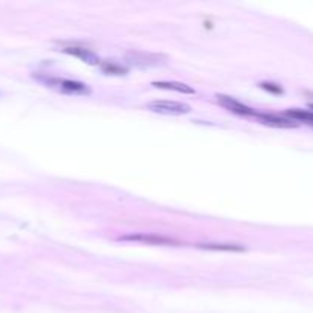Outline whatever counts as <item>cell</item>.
I'll list each match as a JSON object with an SVG mask.
<instances>
[{
  "instance_id": "6da1fadb",
  "label": "cell",
  "mask_w": 313,
  "mask_h": 313,
  "mask_svg": "<svg viewBox=\"0 0 313 313\" xmlns=\"http://www.w3.org/2000/svg\"><path fill=\"white\" fill-rule=\"evenodd\" d=\"M40 80L51 89L66 93V95H89L90 89L80 81L68 80V78H58V77H40Z\"/></svg>"
},
{
  "instance_id": "7a4b0ae2",
  "label": "cell",
  "mask_w": 313,
  "mask_h": 313,
  "mask_svg": "<svg viewBox=\"0 0 313 313\" xmlns=\"http://www.w3.org/2000/svg\"><path fill=\"white\" fill-rule=\"evenodd\" d=\"M147 109L154 112V113H161V115H170V116H177V115H186L191 112V107L185 104V103H179V101H165V100H156V101H150L147 104Z\"/></svg>"
},
{
  "instance_id": "3957f363",
  "label": "cell",
  "mask_w": 313,
  "mask_h": 313,
  "mask_svg": "<svg viewBox=\"0 0 313 313\" xmlns=\"http://www.w3.org/2000/svg\"><path fill=\"white\" fill-rule=\"evenodd\" d=\"M164 57L159 54H150V52H141V51H130L125 54V61L132 66L147 69L153 66H159L164 63Z\"/></svg>"
},
{
  "instance_id": "277c9868",
  "label": "cell",
  "mask_w": 313,
  "mask_h": 313,
  "mask_svg": "<svg viewBox=\"0 0 313 313\" xmlns=\"http://www.w3.org/2000/svg\"><path fill=\"white\" fill-rule=\"evenodd\" d=\"M261 124L269 125L275 129H295L298 127V122L290 119L286 115H276V113H266V112H257L255 116Z\"/></svg>"
},
{
  "instance_id": "5b68a950",
  "label": "cell",
  "mask_w": 313,
  "mask_h": 313,
  "mask_svg": "<svg viewBox=\"0 0 313 313\" xmlns=\"http://www.w3.org/2000/svg\"><path fill=\"white\" fill-rule=\"evenodd\" d=\"M122 241H136V243H145V244H158V246H174L179 244L174 238L164 237V235H156V234H129L119 237Z\"/></svg>"
},
{
  "instance_id": "8992f818",
  "label": "cell",
  "mask_w": 313,
  "mask_h": 313,
  "mask_svg": "<svg viewBox=\"0 0 313 313\" xmlns=\"http://www.w3.org/2000/svg\"><path fill=\"white\" fill-rule=\"evenodd\" d=\"M217 103L220 104L223 109H226L231 113H235L238 116H255V110L250 109L249 106L243 104L241 101L232 98V97H226V95H218L217 97Z\"/></svg>"
},
{
  "instance_id": "52a82bcc",
  "label": "cell",
  "mask_w": 313,
  "mask_h": 313,
  "mask_svg": "<svg viewBox=\"0 0 313 313\" xmlns=\"http://www.w3.org/2000/svg\"><path fill=\"white\" fill-rule=\"evenodd\" d=\"M58 51L69 54V55H74V57H78L84 63H89V65H101L98 55L95 52H92L90 49H87V48H83V46H74V45L72 46H61Z\"/></svg>"
},
{
  "instance_id": "ba28073f",
  "label": "cell",
  "mask_w": 313,
  "mask_h": 313,
  "mask_svg": "<svg viewBox=\"0 0 313 313\" xmlns=\"http://www.w3.org/2000/svg\"><path fill=\"white\" fill-rule=\"evenodd\" d=\"M151 86L158 87V89H164V90H173L177 93H186V95H193L196 93V90L190 86H186L183 83H177V81H154Z\"/></svg>"
},
{
  "instance_id": "9c48e42d",
  "label": "cell",
  "mask_w": 313,
  "mask_h": 313,
  "mask_svg": "<svg viewBox=\"0 0 313 313\" xmlns=\"http://www.w3.org/2000/svg\"><path fill=\"white\" fill-rule=\"evenodd\" d=\"M197 247L208 250H226V252H240V250H244V247L237 243H199Z\"/></svg>"
},
{
  "instance_id": "30bf717a",
  "label": "cell",
  "mask_w": 313,
  "mask_h": 313,
  "mask_svg": "<svg viewBox=\"0 0 313 313\" xmlns=\"http://www.w3.org/2000/svg\"><path fill=\"white\" fill-rule=\"evenodd\" d=\"M100 66H101L103 72H106L107 75H125L127 74V69L118 65V63H113V61H104Z\"/></svg>"
},
{
  "instance_id": "8fae6325",
  "label": "cell",
  "mask_w": 313,
  "mask_h": 313,
  "mask_svg": "<svg viewBox=\"0 0 313 313\" xmlns=\"http://www.w3.org/2000/svg\"><path fill=\"white\" fill-rule=\"evenodd\" d=\"M260 86H261L264 90H267V92L276 93V95H281V93H283V89H281L278 84H273V83H261Z\"/></svg>"
},
{
  "instance_id": "7c38bea8",
  "label": "cell",
  "mask_w": 313,
  "mask_h": 313,
  "mask_svg": "<svg viewBox=\"0 0 313 313\" xmlns=\"http://www.w3.org/2000/svg\"><path fill=\"white\" fill-rule=\"evenodd\" d=\"M310 109H311V110H313V104H310Z\"/></svg>"
}]
</instances>
